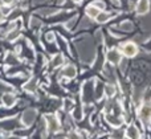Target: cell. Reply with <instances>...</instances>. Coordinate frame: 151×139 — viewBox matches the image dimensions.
<instances>
[{"instance_id": "6da1fadb", "label": "cell", "mask_w": 151, "mask_h": 139, "mask_svg": "<svg viewBox=\"0 0 151 139\" xmlns=\"http://www.w3.org/2000/svg\"><path fill=\"white\" fill-rule=\"evenodd\" d=\"M47 123H48L49 131H52V133L58 131V129H60V123H58L57 118L55 115H47Z\"/></svg>"}, {"instance_id": "7a4b0ae2", "label": "cell", "mask_w": 151, "mask_h": 139, "mask_svg": "<svg viewBox=\"0 0 151 139\" xmlns=\"http://www.w3.org/2000/svg\"><path fill=\"white\" fill-rule=\"evenodd\" d=\"M123 53L127 57H134L138 53V48H137V45L134 42H127V44L123 45Z\"/></svg>"}, {"instance_id": "3957f363", "label": "cell", "mask_w": 151, "mask_h": 139, "mask_svg": "<svg viewBox=\"0 0 151 139\" xmlns=\"http://www.w3.org/2000/svg\"><path fill=\"white\" fill-rule=\"evenodd\" d=\"M106 58H107V61L111 64H119L121 62V54L117 49H110L109 52L106 53Z\"/></svg>"}, {"instance_id": "277c9868", "label": "cell", "mask_w": 151, "mask_h": 139, "mask_svg": "<svg viewBox=\"0 0 151 139\" xmlns=\"http://www.w3.org/2000/svg\"><path fill=\"white\" fill-rule=\"evenodd\" d=\"M35 117H36V111L35 110H27L25 113L23 114V122L27 125V126H31L35 121Z\"/></svg>"}, {"instance_id": "5b68a950", "label": "cell", "mask_w": 151, "mask_h": 139, "mask_svg": "<svg viewBox=\"0 0 151 139\" xmlns=\"http://www.w3.org/2000/svg\"><path fill=\"white\" fill-rule=\"evenodd\" d=\"M150 9V3L149 0H139L138 5H137V12L139 13V15H145V13H147Z\"/></svg>"}, {"instance_id": "8992f818", "label": "cell", "mask_w": 151, "mask_h": 139, "mask_svg": "<svg viewBox=\"0 0 151 139\" xmlns=\"http://www.w3.org/2000/svg\"><path fill=\"white\" fill-rule=\"evenodd\" d=\"M139 115H141V119L143 122H149L151 119V107H150V106H147V105L142 106Z\"/></svg>"}, {"instance_id": "52a82bcc", "label": "cell", "mask_w": 151, "mask_h": 139, "mask_svg": "<svg viewBox=\"0 0 151 139\" xmlns=\"http://www.w3.org/2000/svg\"><path fill=\"white\" fill-rule=\"evenodd\" d=\"M63 74L66 77V78H74V77H76V74H77V70H76V68H74V66L69 65V66H66V68L64 69Z\"/></svg>"}, {"instance_id": "ba28073f", "label": "cell", "mask_w": 151, "mask_h": 139, "mask_svg": "<svg viewBox=\"0 0 151 139\" xmlns=\"http://www.w3.org/2000/svg\"><path fill=\"white\" fill-rule=\"evenodd\" d=\"M3 103H4L7 107H11V106L15 103V97L12 94H4L3 95Z\"/></svg>"}, {"instance_id": "9c48e42d", "label": "cell", "mask_w": 151, "mask_h": 139, "mask_svg": "<svg viewBox=\"0 0 151 139\" xmlns=\"http://www.w3.org/2000/svg\"><path fill=\"white\" fill-rule=\"evenodd\" d=\"M86 13L89 17H97V15L99 13V8H97L96 5H90L86 8Z\"/></svg>"}, {"instance_id": "30bf717a", "label": "cell", "mask_w": 151, "mask_h": 139, "mask_svg": "<svg viewBox=\"0 0 151 139\" xmlns=\"http://www.w3.org/2000/svg\"><path fill=\"white\" fill-rule=\"evenodd\" d=\"M111 13H106V12H99L98 15H97V21H98V23H106L107 20H109L110 17H111Z\"/></svg>"}, {"instance_id": "8fae6325", "label": "cell", "mask_w": 151, "mask_h": 139, "mask_svg": "<svg viewBox=\"0 0 151 139\" xmlns=\"http://www.w3.org/2000/svg\"><path fill=\"white\" fill-rule=\"evenodd\" d=\"M127 137H130V138H138L139 137V131L137 130V127L135 126H130L127 129Z\"/></svg>"}, {"instance_id": "7c38bea8", "label": "cell", "mask_w": 151, "mask_h": 139, "mask_svg": "<svg viewBox=\"0 0 151 139\" xmlns=\"http://www.w3.org/2000/svg\"><path fill=\"white\" fill-rule=\"evenodd\" d=\"M24 89L28 90V92H35V89H36V80H31L28 84H25Z\"/></svg>"}, {"instance_id": "4fadbf2b", "label": "cell", "mask_w": 151, "mask_h": 139, "mask_svg": "<svg viewBox=\"0 0 151 139\" xmlns=\"http://www.w3.org/2000/svg\"><path fill=\"white\" fill-rule=\"evenodd\" d=\"M63 62H64L63 56H56V57L53 58V61H52V65L55 66V68H57V66H60Z\"/></svg>"}, {"instance_id": "5bb4252c", "label": "cell", "mask_w": 151, "mask_h": 139, "mask_svg": "<svg viewBox=\"0 0 151 139\" xmlns=\"http://www.w3.org/2000/svg\"><path fill=\"white\" fill-rule=\"evenodd\" d=\"M107 121H109V123H111L113 126H119L122 122L119 121V119H117V118H114V117H107Z\"/></svg>"}, {"instance_id": "9a60e30c", "label": "cell", "mask_w": 151, "mask_h": 139, "mask_svg": "<svg viewBox=\"0 0 151 139\" xmlns=\"http://www.w3.org/2000/svg\"><path fill=\"white\" fill-rule=\"evenodd\" d=\"M105 92H106V94L109 95V97H113V95H114V93H115L114 86H111V85H107V86L105 87Z\"/></svg>"}, {"instance_id": "2e32d148", "label": "cell", "mask_w": 151, "mask_h": 139, "mask_svg": "<svg viewBox=\"0 0 151 139\" xmlns=\"http://www.w3.org/2000/svg\"><path fill=\"white\" fill-rule=\"evenodd\" d=\"M121 28H122L123 31H131V29H133V24L129 23V21H125V23L121 25Z\"/></svg>"}, {"instance_id": "e0dca14e", "label": "cell", "mask_w": 151, "mask_h": 139, "mask_svg": "<svg viewBox=\"0 0 151 139\" xmlns=\"http://www.w3.org/2000/svg\"><path fill=\"white\" fill-rule=\"evenodd\" d=\"M93 4L96 5L97 8H99V9H102V8L105 7V4H104V3H102V1H96V3H93Z\"/></svg>"}, {"instance_id": "ac0fdd59", "label": "cell", "mask_w": 151, "mask_h": 139, "mask_svg": "<svg viewBox=\"0 0 151 139\" xmlns=\"http://www.w3.org/2000/svg\"><path fill=\"white\" fill-rule=\"evenodd\" d=\"M47 40H48V41H53V40H55V34H53V33H48L47 34Z\"/></svg>"}, {"instance_id": "d6986e66", "label": "cell", "mask_w": 151, "mask_h": 139, "mask_svg": "<svg viewBox=\"0 0 151 139\" xmlns=\"http://www.w3.org/2000/svg\"><path fill=\"white\" fill-rule=\"evenodd\" d=\"M74 23H76V19H72V20L68 23V25H66V27H68L69 29H70V28H73V24H74Z\"/></svg>"}, {"instance_id": "ffe728a7", "label": "cell", "mask_w": 151, "mask_h": 139, "mask_svg": "<svg viewBox=\"0 0 151 139\" xmlns=\"http://www.w3.org/2000/svg\"><path fill=\"white\" fill-rule=\"evenodd\" d=\"M13 0H1V3H4V4H11Z\"/></svg>"}, {"instance_id": "44dd1931", "label": "cell", "mask_w": 151, "mask_h": 139, "mask_svg": "<svg viewBox=\"0 0 151 139\" xmlns=\"http://www.w3.org/2000/svg\"><path fill=\"white\" fill-rule=\"evenodd\" d=\"M113 3H114V5H119L121 3H119V0H111Z\"/></svg>"}, {"instance_id": "7402d4cb", "label": "cell", "mask_w": 151, "mask_h": 139, "mask_svg": "<svg viewBox=\"0 0 151 139\" xmlns=\"http://www.w3.org/2000/svg\"><path fill=\"white\" fill-rule=\"evenodd\" d=\"M1 19H3V13L0 12V20H1Z\"/></svg>"}]
</instances>
